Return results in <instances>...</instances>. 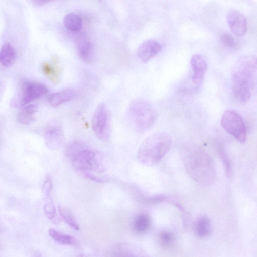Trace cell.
Returning a JSON list of instances; mask_svg holds the SVG:
<instances>
[{"instance_id": "obj_17", "label": "cell", "mask_w": 257, "mask_h": 257, "mask_svg": "<svg viewBox=\"0 0 257 257\" xmlns=\"http://www.w3.org/2000/svg\"><path fill=\"white\" fill-rule=\"evenodd\" d=\"M17 53L15 48L9 43L5 44L0 53V61L6 67L12 66L16 59Z\"/></svg>"}, {"instance_id": "obj_30", "label": "cell", "mask_w": 257, "mask_h": 257, "mask_svg": "<svg viewBox=\"0 0 257 257\" xmlns=\"http://www.w3.org/2000/svg\"><path fill=\"white\" fill-rule=\"evenodd\" d=\"M35 4L37 5H43L46 4L47 3H49L48 1H44V0H34L32 1Z\"/></svg>"}, {"instance_id": "obj_24", "label": "cell", "mask_w": 257, "mask_h": 257, "mask_svg": "<svg viewBox=\"0 0 257 257\" xmlns=\"http://www.w3.org/2000/svg\"><path fill=\"white\" fill-rule=\"evenodd\" d=\"M46 200L44 205V211L47 218L54 223L57 224L59 219L57 217L56 208L53 200L50 197L46 198Z\"/></svg>"}, {"instance_id": "obj_12", "label": "cell", "mask_w": 257, "mask_h": 257, "mask_svg": "<svg viewBox=\"0 0 257 257\" xmlns=\"http://www.w3.org/2000/svg\"><path fill=\"white\" fill-rule=\"evenodd\" d=\"M190 63L193 72L192 81L197 85L200 84L207 69L206 61L202 55L197 54L192 56Z\"/></svg>"}, {"instance_id": "obj_7", "label": "cell", "mask_w": 257, "mask_h": 257, "mask_svg": "<svg viewBox=\"0 0 257 257\" xmlns=\"http://www.w3.org/2000/svg\"><path fill=\"white\" fill-rule=\"evenodd\" d=\"M92 128L95 136L103 141H107L110 136V124L108 112L103 103L96 107L92 119Z\"/></svg>"}, {"instance_id": "obj_3", "label": "cell", "mask_w": 257, "mask_h": 257, "mask_svg": "<svg viewBox=\"0 0 257 257\" xmlns=\"http://www.w3.org/2000/svg\"><path fill=\"white\" fill-rule=\"evenodd\" d=\"M172 143L171 136L165 132L157 133L147 138L141 144L138 159L143 165L155 166L169 150Z\"/></svg>"}, {"instance_id": "obj_4", "label": "cell", "mask_w": 257, "mask_h": 257, "mask_svg": "<svg viewBox=\"0 0 257 257\" xmlns=\"http://www.w3.org/2000/svg\"><path fill=\"white\" fill-rule=\"evenodd\" d=\"M257 78V57L245 55L238 58L231 69V85L251 89Z\"/></svg>"}, {"instance_id": "obj_26", "label": "cell", "mask_w": 257, "mask_h": 257, "mask_svg": "<svg viewBox=\"0 0 257 257\" xmlns=\"http://www.w3.org/2000/svg\"><path fill=\"white\" fill-rule=\"evenodd\" d=\"M220 39L223 45L232 49L237 48V43L234 38L227 32H223L220 36Z\"/></svg>"}, {"instance_id": "obj_31", "label": "cell", "mask_w": 257, "mask_h": 257, "mask_svg": "<svg viewBox=\"0 0 257 257\" xmlns=\"http://www.w3.org/2000/svg\"><path fill=\"white\" fill-rule=\"evenodd\" d=\"M32 257H42V255L40 252H36L34 254Z\"/></svg>"}, {"instance_id": "obj_6", "label": "cell", "mask_w": 257, "mask_h": 257, "mask_svg": "<svg viewBox=\"0 0 257 257\" xmlns=\"http://www.w3.org/2000/svg\"><path fill=\"white\" fill-rule=\"evenodd\" d=\"M222 127L239 142L243 143L246 137V130L242 117L233 110H225L221 116Z\"/></svg>"}, {"instance_id": "obj_13", "label": "cell", "mask_w": 257, "mask_h": 257, "mask_svg": "<svg viewBox=\"0 0 257 257\" xmlns=\"http://www.w3.org/2000/svg\"><path fill=\"white\" fill-rule=\"evenodd\" d=\"M160 43L155 40H148L143 42L138 49V55L144 62H148L161 50Z\"/></svg>"}, {"instance_id": "obj_10", "label": "cell", "mask_w": 257, "mask_h": 257, "mask_svg": "<svg viewBox=\"0 0 257 257\" xmlns=\"http://www.w3.org/2000/svg\"><path fill=\"white\" fill-rule=\"evenodd\" d=\"M111 257H147L146 252L138 246L128 243H119L112 247Z\"/></svg>"}, {"instance_id": "obj_1", "label": "cell", "mask_w": 257, "mask_h": 257, "mask_svg": "<svg viewBox=\"0 0 257 257\" xmlns=\"http://www.w3.org/2000/svg\"><path fill=\"white\" fill-rule=\"evenodd\" d=\"M180 153L186 172L196 183L205 187L214 183V165L203 149L195 143L187 142L181 146Z\"/></svg>"}, {"instance_id": "obj_25", "label": "cell", "mask_w": 257, "mask_h": 257, "mask_svg": "<svg viewBox=\"0 0 257 257\" xmlns=\"http://www.w3.org/2000/svg\"><path fill=\"white\" fill-rule=\"evenodd\" d=\"M159 240L161 246L168 247L174 242L175 235L170 231H163L159 234Z\"/></svg>"}, {"instance_id": "obj_21", "label": "cell", "mask_w": 257, "mask_h": 257, "mask_svg": "<svg viewBox=\"0 0 257 257\" xmlns=\"http://www.w3.org/2000/svg\"><path fill=\"white\" fill-rule=\"evenodd\" d=\"M49 235L57 242L63 245H75L78 240L73 236L59 232L54 229L49 230Z\"/></svg>"}, {"instance_id": "obj_15", "label": "cell", "mask_w": 257, "mask_h": 257, "mask_svg": "<svg viewBox=\"0 0 257 257\" xmlns=\"http://www.w3.org/2000/svg\"><path fill=\"white\" fill-rule=\"evenodd\" d=\"M76 95L72 89H64L51 94L49 98V102L53 106H59L73 99Z\"/></svg>"}, {"instance_id": "obj_2", "label": "cell", "mask_w": 257, "mask_h": 257, "mask_svg": "<svg viewBox=\"0 0 257 257\" xmlns=\"http://www.w3.org/2000/svg\"><path fill=\"white\" fill-rule=\"evenodd\" d=\"M66 157L78 171H89L101 173L105 170L102 155L79 141L70 143L65 150Z\"/></svg>"}, {"instance_id": "obj_22", "label": "cell", "mask_w": 257, "mask_h": 257, "mask_svg": "<svg viewBox=\"0 0 257 257\" xmlns=\"http://www.w3.org/2000/svg\"><path fill=\"white\" fill-rule=\"evenodd\" d=\"M58 211L61 217L71 227L79 230V226L72 212L67 208L58 206Z\"/></svg>"}, {"instance_id": "obj_8", "label": "cell", "mask_w": 257, "mask_h": 257, "mask_svg": "<svg viewBox=\"0 0 257 257\" xmlns=\"http://www.w3.org/2000/svg\"><path fill=\"white\" fill-rule=\"evenodd\" d=\"M48 91L47 87L43 83L25 82L23 84L21 94L13 101L12 104L17 107L25 105L45 95Z\"/></svg>"}, {"instance_id": "obj_9", "label": "cell", "mask_w": 257, "mask_h": 257, "mask_svg": "<svg viewBox=\"0 0 257 257\" xmlns=\"http://www.w3.org/2000/svg\"><path fill=\"white\" fill-rule=\"evenodd\" d=\"M226 20L232 33L237 37L243 36L247 30V21L244 16L235 9L229 10Z\"/></svg>"}, {"instance_id": "obj_27", "label": "cell", "mask_w": 257, "mask_h": 257, "mask_svg": "<svg viewBox=\"0 0 257 257\" xmlns=\"http://www.w3.org/2000/svg\"><path fill=\"white\" fill-rule=\"evenodd\" d=\"M53 188V182L51 176L46 175L42 187V191L45 198L50 197V193Z\"/></svg>"}, {"instance_id": "obj_16", "label": "cell", "mask_w": 257, "mask_h": 257, "mask_svg": "<svg viewBox=\"0 0 257 257\" xmlns=\"http://www.w3.org/2000/svg\"><path fill=\"white\" fill-rule=\"evenodd\" d=\"M37 111V106L35 104H30L24 107L18 113V121L24 125L32 123L36 118Z\"/></svg>"}, {"instance_id": "obj_19", "label": "cell", "mask_w": 257, "mask_h": 257, "mask_svg": "<svg viewBox=\"0 0 257 257\" xmlns=\"http://www.w3.org/2000/svg\"><path fill=\"white\" fill-rule=\"evenodd\" d=\"M151 220L149 215L145 213L138 215L134 219L133 226L135 231L138 233H143L147 231L151 226Z\"/></svg>"}, {"instance_id": "obj_18", "label": "cell", "mask_w": 257, "mask_h": 257, "mask_svg": "<svg viewBox=\"0 0 257 257\" xmlns=\"http://www.w3.org/2000/svg\"><path fill=\"white\" fill-rule=\"evenodd\" d=\"M63 24L69 31L76 32L81 29L83 20L79 15L70 13L66 14L64 17Z\"/></svg>"}, {"instance_id": "obj_11", "label": "cell", "mask_w": 257, "mask_h": 257, "mask_svg": "<svg viewBox=\"0 0 257 257\" xmlns=\"http://www.w3.org/2000/svg\"><path fill=\"white\" fill-rule=\"evenodd\" d=\"M44 140L48 148L51 150L58 149L62 145L64 140L62 129L57 125L48 127L45 132Z\"/></svg>"}, {"instance_id": "obj_14", "label": "cell", "mask_w": 257, "mask_h": 257, "mask_svg": "<svg viewBox=\"0 0 257 257\" xmlns=\"http://www.w3.org/2000/svg\"><path fill=\"white\" fill-rule=\"evenodd\" d=\"M77 50L79 57L85 62L92 61L93 56V48L91 42L86 38H81L77 44Z\"/></svg>"}, {"instance_id": "obj_5", "label": "cell", "mask_w": 257, "mask_h": 257, "mask_svg": "<svg viewBox=\"0 0 257 257\" xmlns=\"http://www.w3.org/2000/svg\"><path fill=\"white\" fill-rule=\"evenodd\" d=\"M128 116L135 129L139 132H144L154 125L158 117V112L146 102L139 101L131 105Z\"/></svg>"}, {"instance_id": "obj_29", "label": "cell", "mask_w": 257, "mask_h": 257, "mask_svg": "<svg viewBox=\"0 0 257 257\" xmlns=\"http://www.w3.org/2000/svg\"><path fill=\"white\" fill-rule=\"evenodd\" d=\"M80 173L85 178L97 183H104L107 181L106 178L104 177H100L92 173L89 171H79Z\"/></svg>"}, {"instance_id": "obj_20", "label": "cell", "mask_w": 257, "mask_h": 257, "mask_svg": "<svg viewBox=\"0 0 257 257\" xmlns=\"http://www.w3.org/2000/svg\"><path fill=\"white\" fill-rule=\"evenodd\" d=\"M211 223L206 216L200 217L195 225V231L196 234L201 237L208 236L211 232Z\"/></svg>"}, {"instance_id": "obj_23", "label": "cell", "mask_w": 257, "mask_h": 257, "mask_svg": "<svg viewBox=\"0 0 257 257\" xmlns=\"http://www.w3.org/2000/svg\"><path fill=\"white\" fill-rule=\"evenodd\" d=\"M216 148L218 155L222 160L226 176L228 177H231L232 173V165L223 146L220 143H217Z\"/></svg>"}, {"instance_id": "obj_28", "label": "cell", "mask_w": 257, "mask_h": 257, "mask_svg": "<svg viewBox=\"0 0 257 257\" xmlns=\"http://www.w3.org/2000/svg\"><path fill=\"white\" fill-rule=\"evenodd\" d=\"M166 198L167 197L165 195L159 194L143 197L141 198V200L144 203L152 204L163 202L166 200Z\"/></svg>"}]
</instances>
